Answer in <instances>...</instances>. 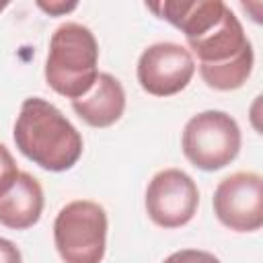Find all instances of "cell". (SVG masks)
Masks as SVG:
<instances>
[{
	"mask_svg": "<svg viewBox=\"0 0 263 263\" xmlns=\"http://www.w3.org/2000/svg\"><path fill=\"white\" fill-rule=\"evenodd\" d=\"M146 8L175 25L199 60V74L214 90H236L253 72V47L236 14L222 0H162Z\"/></svg>",
	"mask_w": 263,
	"mask_h": 263,
	"instance_id": "6da1fadb",
	"label": "cell"
},
{
	"mask_svg": "<svg viewBox=\"0 0 263 263\" xmlns=\"http://www.w3.org/2000/svg\"><path fill=\"white\" fill-rule=\"evenodd\" d=\"M16 148L45 171L62 173L82 156V136L66 115L45 99L31 97L21 105L14 123Z\"/></svg>",
	"mask_w": 263,
	"mask_h": 263,
	"instance_id": "7a4b0ae2",
	"label": "cell"
},
{
	"mask_svg": "<svg viewBox=\"0 0 263 263\" xmlns=\"http://www.w3.org/2000/svg\"><path fill=\"white\" fill-rule=\"evenodd\" d=\"M97 64L99 43L88 27L64 23L53 31L45 60V80L58 95L72 101L86 95L99 76Z\"/></svg>",
	"mask_w": 263,
	"mask_h": 263,
	"instance_id": "3957f363",
	"label": "cell"
},
{
	"mask_svg": "<svg viewBox=\"0 0 263 263\" xmlns=\"http://www.w3.org/2000/svg\"><path fill=\"white\" fill-rule=\"evenodd\" d=\"M53 242L64 263H101L107 245V214L88 199L66 203L53 222Z\"/></svg>",
	"mask_w": 263,
	"mask_h": 263,
	"instance_id": "277c9868",
	"label": "cell"
},
{
	"mask_svg": "<svg viewBox=\"0 0 263 263\" xmlns=\"http://www.w3.org/2000/svg\"><path fill=\"white\" fill-rule=\"evenodd\" d=\"M240 127L224 111H201L193 115L181 136L185 158L201 171H220L240 152Z\"/></svg>",
	"mask_w": 263,
	"mask_h": 263,
	"instance_id": "5b68a950",
	"label": "cell"
},
{
	"mask_svg": "<svg viewBox=\"0 0 263 263\" xmlns=\"http://www.w3.org/2000/svg\"><path fill=\"white\" fill-rule=\"evenodd\" d=\"M216 218L234 232H255L263 226V179L240 171L222 179L214 191Z\"/></svg>",
	"mask_w": 263,
	"mask_h": 263,
	"instance_id": "8992f818",
	"label": "cell"
},
{
	"mask_svg": "<svg viewBox=\"0 0 263 263\" xmlns=\"http://www.w3.org/2000/svg\"><path fill=\"white\" fill-rule=\"evenodd\" d=\"M199 205L195 181L181 168L156 173L146 189V212L160 228H179L193 220Z\"/></svg>",
	"mask_w": 263,
	"mask_h": 263,
	"instance_id": "52a82bcc",
	"label": "cell"
},
{
	"mask_svg": "<svg viewBox=\"0 0 263 263\" xmlns=\"http://www.w3.org/2000/svg\"><path fill=\"white\" fill-rule=\"evenodd\" d=\"M138 82L154 97H173L181 92L195 74L191 51L173 41H160L146 47L138 60Z\"/></svg>",
	"mask_w": 263,
	"mask_h": 263,
	"instance_id": "ba28073f",
	"label": "cell"
},
{
	"mask_svg": "<svg viewBox=\"0 0 263 263\" xmlns=\"http://www.w3.org/2000/svg\"><path fill=\"white\" fill-rule=\"evenodd\" d=\"M72 109L86 125L109 127L125 111V90L115 76L99 72L90 90L72 101Z\"/></svg>",
	"mask_w": 263,
	"mask_h": 263,
	"instance_id": "9c48e42d",
	"label": "cell"
},
{
	"mask_svg": "<svg viewBox=\"0 0 263 263\" xmlns=\"http://www.w3.org/2000/svg\"><path fill=\"white\" fill-rule=\"evenodd\" d=\"M43 212V189L29 173H18L14 185L0 197V224L27 230L39 222Z\"/></svg>",
	"mask_w": 263,
	"mask_h": 263,
	"instance_id": "30bf717a",
	"label": "cell"
},
{
	"mask_svg": "<svg viewBox=\"0 0 263 263\" xmlns=\"http://www.w3.org/2000/svg\"><path fill=\"white\" fill-rule=\"evenodd\" d=\"M16 177H18L16 162H14L12 154L8 152V148L4 144H0V197L14 185Z\"/></svg>",
	"mask_w": 263,
	"mask_h": 263,
	"instance_id": "8fae6325",
	"label": "cell"
},
{
	"mask_svg": "<svg viewBox=\"0 0 263 263\" xmlns=\"http://www.w3.org/2000/svg\"><path fill=\"white\" fill-rule=\"evenodd\" d=\"M162 263H220L218 257H214L208 251H199V249H183L177 251L173 255H168Z\"/></svg>",
	"mask_w": 263,
	"mask_h": 263,
	"instance_id": "7c38bea8",
	"label": "cell"
},
{
	"mask_svg": "<svg viewBox=\"0 0 263 263\" xmlns=\"http://www.w3.org/2000/svg\"><path fill=\"white\" fill-rule=\"evenodd\" d=\"M0 263H23L18 247L2 236H0Z\"/></svg>",
	"mask_w": 263,
	"mask_h": 263,
	"instance_id": "4fadbf2b",
	"label": "cell"
},
{
	"mask_svg": "<svg viewBox=\"0 0 263 263\" xmlns=\"http://www.w3.org/2000/svg\"><path fill=\"white\" fill-rule=\"evenodd\" d=\"M37 6H39L41 10H45L47 14H51V16H60V14H66V12L74 10L78 4H76V2H60V0H51V2L39 0Z\"/></svg>",
	"mask_w": 263,
	"mask_h": 263,
	"instance_id": "5bb4252c",
	"label": "cell"
},
{
	"mask_svg": "<svg viewBox=\"0 0 263 263\" xmlns=\"http://www.w3.org/2000/svg\"><path fill=\"white\" fill-rule=\"evenodd\" d=\"M6 6H8V2H0V12H2V10L6 8Z\"/></svg>",
	"mask_w": 263,
	"mask_h": 263,
	"instance_id": "9a60e30c",
	"label": "cell"
}]
</instances>
